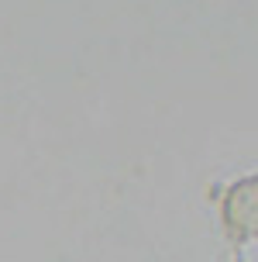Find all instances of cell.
<instances>
[{"label": "cell", "mask_w": 258, "mask_h": 262, "mask_svg": "<svg viewBox=\"0 0 258 262\" xmlns=\"http://www.w3.org/2000/svg\"><path fill=\"white\" fill-rule=\"evenodd\" d=\"M206 200L227 252H248L258 245V169H241L210 183Z\"/></svg>", "instance_id": "cell-1"}, {"label": "cell", "mask_w": 258, "mask_h": 262, "mask_svg": "<svg viewBox=\"0 0 258 262\" xmlns=\"http://www.w3.org/2000/svg\"><path fill=\"white\" fill-rule=\"evenodd\" d=\"M227 259H231V262H251V259H248V252H227Z\"/></svg>", "instance_id": "cell-2"}]
</instances>
